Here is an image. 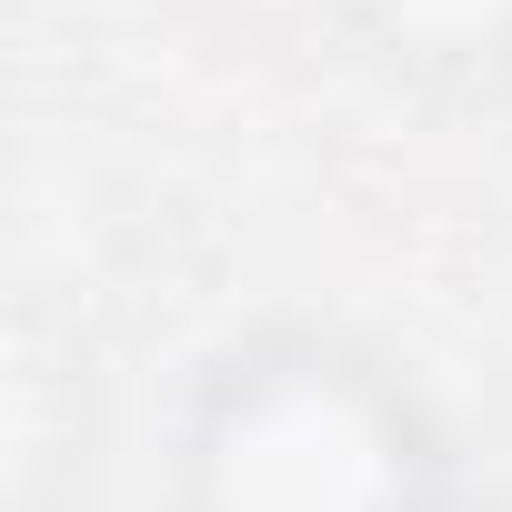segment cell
<instances>
[{"instance_id":"obj_2","label":"cell","mask_w":512,"mask_h":512,"mask_svg":"<svg viewBox=\"0 0 512 512\" xmlns=\"http://www.w3.org/2000/svg\"><path fill=\"white\" fill-rule=\"evenodd\" d=\"M362 41L432 81V91H502L512 81V0H352Z\"/></svg>"},{"instance_id":"obj_3","label":"cell","mask_w":512,"mask_h":512,"mask_svg":"<svg viewBox=\"0 0 512 512\" xmlns=\"http://www.w3.org/2000/svg\"><path fill=\"white\" fill-rule=\"evenodd\" d=\"M442 512H512V502H472V492H452V502H442Z\"/></svg>"},{"instance_id":"obj_1","label":"cell","mask_w":512,"mask_h":512,"mask_svg":"<svg viewBox=\"0 0 512 512\" xmlns=\"http://www.w3.org/2000/svg\"><path fill=\"white\" fill-rule=\"evenodd\" d=\"M181 512H442L462 482L412 372L352 332H241L181 412Z\"/></svg>"}]
</instances>
